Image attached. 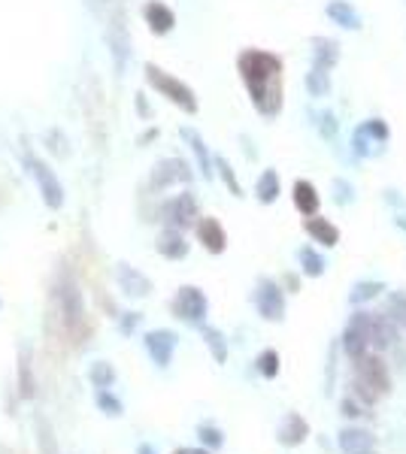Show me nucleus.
I'll return each instance as SVG.
<instances>
[{
    "instance_id": "nucleus-1",
    "label": "nucleus",
    "mask_w": 406,
    "mask_h": 454,
    "mask_svg": "<svg viewBox=\"0 0 406 454\" xmlns=\"http://www.w3.org/2000/svg\"><path fill=\"white\" fill-rule=\"evenodd\" d=\"M239 70H243L248 88H252L255 103H258L267 115L276 112L279 103H282V85H279L282 64L267 52H246L239 58Z\"/></svg>"
},
{
    "instance_id": "nucleus-2",
    "label": "nucleus",
    "mask_w": 406,
    "mask_h": 454,
    "mask_svg": "<svg viewBox=\"0 0 406 454\" xmlns=\"http://www.w3.org/2000/svg\"><path fill=\"white\" fill-rule=\"evenodd\" d=\"M388 385H391L388 369L376 354H364V358H358V382H355V387H358V394L364 400H376L379 394L388 391Z\"/></svg>"
},
{
    "instance_id": "nucleus-3",
    "label": "nucleus",
    "mask_w": 406,
    "mask_h": 454,
    "mask_svg": "<svg viewBox=\"0 0 406 454\" xmlns=\"http://www.w3.org/2000/svg\"><path fill=\"white\" fill-rule=\"evenodd\" d=\"M370 321H373L370 312H355V318L349 321V327H346L343 345H346V351H349L352 360L364 358L370 349Z\"/></svg>"
},
{
    "instance_id": "nucleus-4",
    "label": "nucleus",
    "mask_w": 406,
    "mask_h": 454,
    "mask_svg": "<svg viewBox=\"0 0 406 454\" xmlns=\"http://www.w3.org/2000/svg\"><path fill=\"white\" fill-rule=\"evenodd\" d=\"M394 342H397L394 318L391 315H373V321H370V345H376V349L382 351V349H391Z\"/></svg>"
},
{
    "instance_id": "nucleus-5",
    "label": "nucleus",
    "mask_w": 406,
    "mask_h": 454,
    "mask_svg": "<svg viewBox=\"0 0 406 454\" xmlns=\"http://www.w3.org/2000/svg\"><path fill=\"white\" fill-rule=\"evenodd\" d=\"M339 448L346 454H373L376 451V439L367 430H358V427H349V430L339 433Z\"/></svg>"
},
{
    "instance_id": "nucleus-6",
    "label": "nucleus",
    "mask_w": 406,
    "mask_h": 454,
    "mask_svg": "<svg viewBox=\"0 0 406 454\" xmlns=\"http://www.w3.org/2000/svg\"><path fill=\"white\" fill-rule=\"evenodd\" d=\"M258 306H261V312H264V318H270V321L282 318L285 303H282V294H279V288L273 285V282H264V285H261Z\"/></svg>"
},
{
    "instance_id": "nucleus-7",
    "label": "nucleus",
    "mask_w": 406,
    "mask_h": 454,
    "mask_svg": "<svg viewBox=\"0 0 406 454\" xmlns=\"http://www.w3.org/2000/svg\"><path fill=\"white\" fill-rule=\"evenodd\" d=\"M303 227H306V234H310L316 243H321V245H337L339 243V230L330 225L328 218H306L303 221Z\"/></svg>"
},
{
    "instance_id": "nucleus-8",
    "label": "nucleus",
    "mask_w": 406,
    "mask_h": 454,
    "mask_svg": "<svg viewBox=\"0 0 406 454\" xmlns=\"http://www.w3.org/2000/svg\"><path fill=\"white\" fill-rule=\"evenodd\" d=\"M328 15H330V21L339 24V28H346V30L361 28V15L355 12V6H349L346 0H330V3H328Z\"/></svg>"
},
{
    "instance_id": "nucleus-9",
    "label": "nucleus",
    "mask_w": 406,
    "mask_h": 454,
    "mask_svg": "<svg viewBox=\"0 0 406 454\" xmlns=\"http://www.w3.org/2000/svg\"><path fill=\"white\" fill-rule=\"evenodd\" d=\"M294 203H297V209L303 212L306 218L310 216H316L319 212V191H316V185L312 182H297L294 185Z\"/></svg>"
},
{
    "instance_id": "nucleus-10",
    "label": "nucleus",
    "mask_w": 406,
    "mask_h": 454,
    "mask_svg": "<svg viewBox=\"0 0 406 454\" xmlns=\"http://www.w3.org/2000/svg\"><path fill=\"white\" fill-rule=\"evenodd\" d=\"M306 433H310V427H306V421L301 415H294V412L282 421V427H279V439L285 445H301L306 439Z\"/></svg>"
},
{
    "instance_id": "nucleus-11",
    "label": "nucleus",
    "mask_w": 406,
    "mask_h": 454,
    "mask_svg": "<svg viewBox=\"0 0 406 454\" xmlns=\"http://www.w3.org/2000/svg\"><path fill=\"white\" fill-rule=\"evenodd\" d=\"M149 351L155 354V360H158L161 367H167L170 351H173V336L170 333H152L149 336Z\"/></svg>"
},
{
    "instance_id": "nucleus-12",
    "label": "nucleus",
    "mask_w": 406,
    "mask_h": 454,
    "mask_svg": "<svg viewBox=\"0 0 406 454\" xmlns=\"http://www.w3.org/2000/svg\"><path fill=\"white\" fill-rule=\"evenodd\" d=\"M201 239H203V245L210 252H221V249H225V230L215 225L212 218H206L201 225Z\"/></svg>"
},
{
    "instance_id": "nucleus-13",
    "label": "nucleus",
    "mask_w": 406,
    "mask_h": 454,
    "mask_svg": "<svg viewBox=\"0 0 406 454\" xmlns=\"http://www.w3.org/2000/svg\"><path fill=\"white\" fill-rule=\"evenodd\" d=\"M206 309V300L201 294L194 291V288H185V294H182V315L185 318H201Z\"/></svg>"
},
{
    "instance_id": "nucleus-14",
    "label": "nucleus",
    "mask_w": 406,
    "mask_h": 454,
    "mask_svg": "<svg viewBox=\"0 0 406 454\" xmlns=\"http://www.w3.org/2000/svg\"><path fill=\"white\" fill-rule=\"evenodd\" d=\"M316 61H319V67H334L337 64V58H339V46L334 43V40H316Z\"/></svg>"
},
{
    "instance_id": "nucleus-15",
    "label": "nucleus",
    "mask_w": 406,
    "mask_h": 454,
    "mask_svg": "<svg viewBox=\"0 0 406 454\" xmlns=\"http://www.w3.org/2000/svg\"><path fill=\"white\" fill-rule=\"evenodd\" d=\"M306 85H310V91L316 97H325L328 91H330V79H328V70L325 67H316L310 73V79H306Z\"/></svg>"
},
{
    "instance_id": "nucleus-16",
    "label": "nucleus",
    "mask_w": 406,
    "mask_h": 454,
    "mask_svg": "<svg viewBox=\"0 0 406 454\" xmlns=\"http://www.w3.org/2000/svg\"><path fill=\"white\" fill-rule=\"evenodd\" d=\"M382 288H385L382 282H358V285L352 288V297H349V300H352V303H367V300H373V297L382 291Z\"/></svg>"
},
{
    "instance_id": "nucleus-17",
    "label": "nucleus",
    "mask_w": 406,
    "mask_h": 454,
    "mask_svg": "<svg viewBox=\"0 0 406 454\" xmlns=\"http://www.w3.org/2000/svg\"><path fill=\"white\" fill-rule=\"evenodd\" d=\"M370 143H376V139L370 137V130H367V125H361L358 130L352 134V152L358 155V158H364V155H370L373 148H370Z\"/></svg>"
},
{
    "instance_id": "nucleus-18",
    "label": "nucleus",
    "mask_w": 406,
    "mask_h": 454,
    "mask_svg": "<svg viewBox=\"0 0 406 454\" xmlns=\"http://www.w3.org/2000/svg\"><path fill=\"white\" fill-rule=\"evenodd\" d=\"M301 263H303L306 276H321V272H325V261H321L312 249H303L301 252Z\"/></svg>"
},
{
    "instance_id": "nucleus-19",
    "label": "nucleus",
    "mask_w": 406,
    "mask_h": 454,
    "mask_svg": "<svg viewBox=\"0 0 406 454\" xmlns=\"http://www.w3.org/2000/svg\"><path fill=\"white\" fill-rule=\"evenodd\" d=\"M258 194H261V200H264V203L276 200V194H279L276 173H264V179H261V185H258Z\"/></svg>"
},
{
    "instance_id": "nucleus-20",
    "label": "nucleus",
    "mask_w": 406,
    "mask_h": 454,
    "mask_svg": "<svg viewBox=\"0 0 406 454\" xmlns=\"http://www.w3.org/2000/svg\"><path fill=\"white\" fill-rule=\"evenodd\" d=\"M258 363H261V373L267 376V378H273V376L279 373V354L276 351H264Z\"/></svg>"
},
{
    "instance_id": "nucleus-21",
    "label": "nucleus",
    "mask_w": 406,
    "mask_h": 454,
    "mask_svg": "<svg viewBox=\"0 0 406 454\" xmlns=\"http://www.w3.org/2000/svg\"><path fill=\"white\" fill-rule=\"evenodd\" d=\"M364 125H367L370 137L376 139V143H385V139H388V125L382 119H370V121H364Z\"/></svg>"
},
{
    "instance_id": "nucleus-22",
    "label": "nucleus",
    "mask_w": 406,
    "mask_h": 454,
    "mask_svg": "<svg viewBox=\"0 0 406 454\" xmlns=\"http://www.w3.org/2000/svg\"><path fill=\"white\" fill-rule=\"evenodd\" d=\"M97 403H101V409H110V415H121V403L115 400L112 394L101 391V394H97Z\"/></svg>"
},
{
    "instance_id": "nucleus-23",
    "label": "nucleus",
    "mask_w": 406,
    "mask_h": 454,
    "mask_svg": "<svg viewBox=\"0 0 406 454\" xmlns=\"http://www.w3.org/2000/svg\"><path fill=\"white\" fill-rule=\"evenodd\" d=\"M334 191H337V203H349L352 200V185H349V182L337 179L334 182Z\"/></svg>"
},
{
    "instance_id": "nucleus-24",
    "label": "nucleus",
    "mask_w": 406,
    "mask_h": 454,
    "mask_svg": "<svg viewBox=\"0 0 406 454\" xmlns=\"http://www.w3.org/2000/svg\"><path fill=\"white\" fill-rule=\"evenodd\" d=\"M321 134H325L328 139H334V137H337V119H334L330 112L321 115Z\"/></svg>"
},
{
    "instance_id": "nucleus-25",
    "label": "nucleus",
    "mask_w": 406,
    "mask_h": 454,
    "mask_svg": "<svg viewBox=\"0 0 406 454\" xmlns=\"http://www.w3.org/2000/svg\"><path fill=\"white\" fill-rule=\"evenodd\" d=\"M391 318L397 321H406V297H394L391 300V312H388Z\"/></svg>"
},
{
    "instance_id": "nucleus-26",
    "label": "nucleus",
    "mask_w": 406,
    "mask_h": 454,
    "mask_svg": "<svg viewBox=\"0 0 406 454\" xmlns=\"http://www.w3.org/2000/svg\"><path fill=\"white\" fill-rule=\"evenodd\" d=\"M201 436H203V439L210 442V445H221V433L215 430V427H201Z\"/></svg>"
},
{
    "instance_id": "nucleus-27",
    "label": "nucleus",
    "mask_w": 406,
    "mask_h": 454,
    "mask_svg": "<svg viewBox=\"0 0 406 454\" xmlns=\"http://www.w3.org/2000/svg\"><path fill=\"white\" fill-rule=\"evenodd\" d=\"M210 342H212V349H215V358L225 360V345H221V336L219 333H210Z\"/></svg>"
},
{
    "instance_id": "nucleus-28",
    "label": "nucleus",
    "mask_w": 406,
    "mask_h": 454,
    "mask_svg": "<svg viewBox=\"0 0 406 454\" xmlns=\"http://www.w3.org/2000/svg\"><path fill=\"white\" fill-rule=\"evenodd\" d=\"M94 378H97V382H103V378H106V382H112V369H110V367H106V369L97 367V369H94Z\"/></svg>"
},
{
    "instance_id": "nucleus-29",
    "label": "nucleus",
    "mask_w": 406,
    "mask_h": 454,
    "mask_svg": "<svg viewBox=\"0 0 406 454\" xmlns=\"http://www.w3.org/2000/svg\"><path fill=\"white\" fill-rule=\"evenodd\" d=\"M139 454H155V451L149 448V445H139Z\"/></svg>"
},
{
    "instance_id": "nucleus-30",
    "label": "nucleus",
    "mask_w": 406,
    "mask_h": 454,
    "mask_svg": "<svg viewBox=\"0 0 406 454\" xmlns=\"http://www.w3.org/2000/svg\"><path fill=\"white\" fill-rule=\"evenodd\" d=\"M192 454H210V451H192Z\"/></svg>"
},
{
    "instance_id": "nucleus-31",
    "label": "nucleus",
    "mask_w": 406,
    "mask_h": 454,
    "mask_svg": "<svg viewBox=\"0 0 406 454\" xmlns=\"http://www.w3.org/2000/svg\"><path fill=\"white\" fill-rule=\"evenodd\" d=\"M176 454H192V451H176Z\"/></svg>"
}]
</instances>
